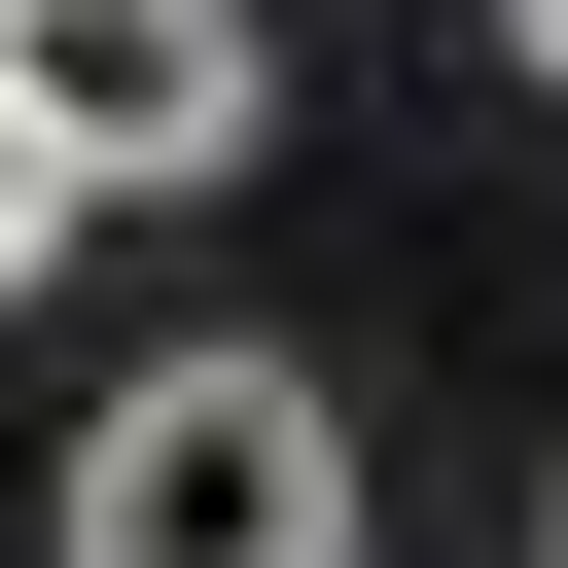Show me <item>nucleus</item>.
Returning <instances> with one entry per match:
<instances>
[{"label": "nucleus", "instance_id": "obj_1", "mask_svg": "<svg viewBox=\"0 0 568 568\" xmlns=\"http://www.w3.org/2000/svg\"><path fill=\"white\" fill-rule=\"evenodd\" d=\"M71 568H355V390L320 355H142L71 426Z\"/></svg>", "mask_w": 568, "mask_h": 568}, {"label": "nucleus", "instance_id": "obj_2", "mask_svg": "<svg viewBox=\"0 0 568 568\" xmlns=\"http://www.w3.org/2000/svg\"><path fill=\"white\" fill-rule=\"evenodd\" d=\"M0 71H36L71 178H248V142H284V36H248V0H0Z\"/></svg>", "mask_w": 568, "mask_h": 568}, {"label": "nucleus", "instance_id": "obj_3", "mask_svg": "<svg viewBox=\"0 0 568 568\" xmlns=\"http://www.w3.org/2000/svg\"><path fill=\"white\" fill-rule=\"evenodd\" d=\"M71 213H106V178H71V142H36V71H0V320L71 284Z\"/></svg>", "mask_w": 568, "mask_h": 568}, {"label": "nucleus", "instance_id": "obj_4", "mask_svg": "<svg viewBox=\"0 0 568 568\" xmlns=\"http://www.w3.org/2000/svg\"><path fill=\"white\" fill-rule=\"evenodd\" d=\"M497 36H532V106H568V0H497Z\"/></svg>", "mask_w": 568, "mask_h": 568}, {"label": "nucleus", "instance_id": "obj_5", "mask_svg": "<svg viewBox=\"0 0 568 568\" xmlns=\"http://www.w3.org/2000/svg\"><path fill=\"white\" fill-rule=\"evenodd\" d=\"M532 568H568V497H532Z\"/></svg>", "mask_w": 568, "mask_h": 568}]
</instances>
